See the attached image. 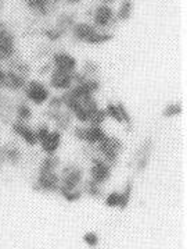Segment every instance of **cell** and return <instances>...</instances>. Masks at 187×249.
<instances>
[{
  "instance_id": "1",
  "label": "cell",
  "mask_w": 187,
  "mask_h": 249,
  "mask_svg": "<svg viewBox=\"0 0 187 249\" xmlns=\"http://www.w3.org/2000/svg\"><path fill=\"white\" fill-rule=\"evenodd\" d=\"M21 95L24 99L28 100L32 106L43 107L49 102L50 96L53 95V90L50 89L46 81L31 77L30 80L27 81Z\"/></svg>"
},
{
  "instance_id": "2",
  "label": "cell",
  "mask_w": 187,
  "mask_h": 249,
  "mask_svg": "<svg viewBox=\"0 0 187 249\" xmlns=\"http://www.w3.org/2000/svg\"><path fill=\"white\" fill-rule=\"evenodd\" d=\"M92 149H93V155H97L101 159L106 160L111 167H115L118 164L122 152L125 149V145L118 137L107 135L97 145L92 146Z\"/></svg>"
},
{
  "instance_id": "3",
  "label": "cell",
  "mask_w": 187,
  "mask_h": 249,
  "mask_svg": "<svg viewBox=\"0 0 187 249\" xmlns=\"http://www.w3.org/2000/svg\"><path fill=\"white\" fill-rule=\"evenodd\" d=\"M60 174V188L59 192L62 191H74L78 190L79 185L82 184L83 181V169L78 166V164H74V163H69V164H64L61 166L59 170Z\"/></svg>"
},
{
  "instance_id": "4",
  "label": "cell",
  "mask_w": 187,
  "mask_h": 249,
  "mask_svg": "<svg viewBox=\"0 0 187 249\" xmlns=\"http://www.w3.org/2000/svg\"><path fill=\"white\" fill-rule=\"evenodd\" d=\"M16 56H18L16 34L7 22L0 21V59L6 63Z\"/></svg>"
},
{
  "instance_id": "5",
  "label": "cell",
  "mask_w": 187,
  "mask_h": 249,
  "mask_svg": "<svg viewBox=\"0 0 187 249\" xmlns=\"http://www.w3.org/2000/svg\"><path fill=\"white\" fill-rule=\"evenodd\" d=\"M9 127H10L11 132L14 134V137L18 138L27 148L32 149V148L38 146V138H36L35 127L31 125V123H22L18 120H13Z\"/></svg>"
},
{
  "instance_id": "6",
  "label": "cell",
  "mask_w": 187,
  "mask_h": 249,
  "mask_svg": "<svg viewBox=\"0 0 187 249\" xmlns=\"http://www.w3.org/2000/svg\"><path fill=\"white\" fill-rule=\"evenodd\" d=\"M89 159H90V169H89L90 179L99 185L106 184L112 176V167L97 155H92Z\"/></svg>"
},
{
  "instance_id": "7",
  "label": "cell",
  "mask_w": 187,
  "mask_h": 249,
  "mask_svg": "<svg viewBox=\"0 0 187 249\" xmlns=\"http://www.w3.org/2000/svg\"><path fill=\"white\" fill-rule=\"evenodd\" d=\"M43 114L46 117V121H49L50 124L54 125V128H57L61 132H65L72 128L74 117L65 107H62V109H47L46 107Z\"/></svg>"
},
{
  "instance_id": "8",
  "label": "cell",
  "mask_w": 187,
  "mask_h": 249,
  "mask_svg": "<svg viewBox=\"0 0 187 249\" xmlns=\"http://www.w3.org/2000/svg\"><path fill=\"white\" fill-rule=\"evenodd\" d=\"M50 64L56 70L74 72L78 70V60L67 50H53L49 57Z\"/></svg>"
},
{
  "instance_id": "9",
  "label": "cell",
  "mask_w": 187,
  "mask_h": 249,
  "mask_svg": "<svg viewBox=\"0 0 187 249\" xmlns=\"http://www.w3.org/2000/svg\"><path fill=\"white\" fill-rule=\"evenodd\" d=\"M46 82H47V85L51 90H56L57 93L65 92L74 85L72 72H65V71L51 69V71L47 74Z\"/></svg>"
},
{
  "instance_id": "10",
  "label": "cell",
  "mask_w": 187,
  "mask_h": 249,
  "mask_svg": "<svg viewBox=\"0 0 187 249\" xmlns=\"http://www.w3.org/2000/svg\"><path fill=\"white\" fill-rule=\"evenodd\" d=\"M33 188L39 192H59L60 188V174L59 171L50 173H38Z\"/></svg>"
},
{
  "instance_id": "11",
  "label": "cell",
  "mask_w": 187,
  "mask_h": 249,
  "mask_svg": "<svg viewBox=\"0 0 187 249\" xmlns=\"http://www.w3.org/2000/svg\"><path fill=\"white\" fill-rule=\"evenodd\" d=\"M0 150H1V156L4 163L10 164V166H20L21 161L24 160V150L20 146V143L17 141H9L4 142L3 145H0Z\"/></svg>"
},
{
  "instance_id": "12",
  "label": "cell",
  "mask_w": 187,
  "mask_h": 249,
  "mask_svg": "<svg viewBox=\"0 0 187 249\" xmlns=\"http://www.w3.org/2000/svg\"><path fill=\"white\" fill-rule=\"evenodd\" d=\"M28 80H30V78L21 75L17 71L11 70V69H7V67H6V75H4V81H3L1 88H3L4 92H7V93L20 95Z\"/></svg>"
},
{
  "instance_id": "13",
  "label": "cell",
  "mask_w": 187,
  "mask_h": 249,
  "mask_svg": "<svg viewBox=\"0 0 187 249\" xmlns=\"http://www.w3.org/2000/svg\"><path fill=\"white\" fill-rule=\"evenodd\" d=\"M115 21V13L109 4H100L93 11V25L97 30H107Z\"/></svg>"
},
{
  "instance_id": "14",
  "label": "cell",
  "mask_w": 187,
  "mask_h": 249,
  "mask_svg": "<svg viewBox=\"0 0 187 249\" xmlns=\"http://www.w3.org/2000/svg\"><path fill=\"white\" fill-rule=\"evenodd\" d=\"M62 143V132L57 128H51L50 134L40 142L39 146L43 155H56Z\"/></svg>"
},
{
  "instance_id": "15",
  "label": "cell",
  "mask_w": 187,
  "mask_h": 249,
  "mask_svg": "<svg viewBox=\"0 0 187 249\" xmlns=\"http://www.w3.org/2000/svg\"><path fill=\"white\" fill-rule=\"evenodd\" d=\"M153 138H146L140 145H139L138 150L135 153V160H136V170L138 171H144L146 167L148 166L150 161V156L153 152Z\"/></svg>"
},
{
  "instance_id": "16",
  "label": "cell",
  "mask_w": 187,
  "mask_h": 249,
  "mask_svg": "<svg viewBox=\"0 0 187 249\" xmlns=\"http://www.w3.org/2000/svg\"><path fill=\"white\" fill-rule=\"evenodd\" d=\"M24 1H25L27 9L32 14H35L36 17H42V18L49 17L57 6L51 0H24Z\"/></svg>"
},
{
  "instance_id": "17",
  "label": "cell",
  "mask_w": 187,
  "mask_h": 249,
  "mask_svg": "<svg viewBox=\"0 0 187 249\" xmlns=\"http://www.w3.org/2000/svg\"><path fill=\"white\" fill-rule=\"evenodd\" d=\"M14 106L16 99L7 95L6 92L0 96V123L4 125H10L14 120Z\"/></svg>"
},
{
  "instance_id": "18",
  "label": "cell",
  "mask_w": 187,
  "mask_h": 249,
  "mask_svg": "<svg viewBox=\"0 0 187 249\" xmlns=\"http://www.w3.org/2000/svg\"><path fill=\"white\" fill-rule=\"evenodd\" d=\"M35 117L33 113V106L28 100L24 98L16 99V106H14V120H18L22 123H31Z\"/></svg>"
},
{
  "instance_id": "19",
  "label": "cell",
  "mask_w": 187,
  "mask_h": 249,
  "mask_svg": "<svg viewBox=\"0 0 187 249\" xmlns=\"http://www.w3.org/2000/svg\"><path fill=\"white\" fill-rule=\"evenodd\" d=\"M97 31L99 30H97L93 24H89V22H78V21H77V22L74 24V27L69 31V34L72 35V38L75 40H78V42H85V43H86V40H88L92 35H94Z\"/></svg>"
},
{
  "instance_id": "20",
  "label": "cell",
  "mask_w": 187,
  "mask_h": 249,
  "mask_svg": "<svg viewBox=\"0 0 187 249\" xmlns=\"http://www.w3.org/2000/svg\"><path fill=\"white\" fill-rule=\"evenodd\" d=\"M86 125H88V128H86V141H85L83 145L94 146L109 135L106 132V130L103 128V125H89V124H86Z\"/></svg>"
},
{
  "instance_id": "21",
  "label": "cell",
  "mask_w": 187,
  "mask_h": 249,
  "mask_svg": "<svg viewBox=\"0 0 187 249\" xmlns=\"http://www.w3.org/2000/svg\"><path fill=\"white\" fill-rule=\"evenodd\" d=\"M61 159L59 155H45L39 161L38 173H50V171H59L61 167Z\"/></svg>"
},
{
  "instance_id": "22",
  "label": "cell",
  "mask_w": 187,
  "mask_h": 249,
  "mask_svg": "<svg viewBox=\"0 0 187 249\" xmlns=\"http://www.w3.org/2000/svg\"><path fill=\"white\" fill-rule=\"evenodd\" d=\"M77 22V18L74 14H68V13H61L54 25H57L60 30H62L65 34H69L71 28L74 27V24Z\"/></svg>"
},
{
  "instance_id": "23",
  "label": "cell",
  "mask_w": 187,
  "mask_h": 249,
  "mask_svg": "<svg viewBox=\"0 0 187 249\" xmlns=\"http://www.w3.org/2000/svg\"><path fill=\"white\" fill-rule=\"evenodd\" d=\"M42 35H43L50 43H56V42H59V40L62 39L67 34L62 30H60L57 25H53V27H47V28H45V30L42 31Z\"/></svg>"
},
{
  "instance_id": "24",
  "label": "cell",
  "mask_w": 187,
  "mask_h": 249,
  "mask_svg": "<svg viewBox=\"0 0 187 249\" xmlns=\"http://www.w3.org/2000/svg\"><path fill=\"white\" fill-rule=\"evenodd\" d=\"M111 40H114V35H112V34L97 31L94 35H92V36L86 40V43H88V45H92V46H99V45H106V43H109Z\"/></svg>"
},
{
  "instance_id": "25",
  "label": "cell",
  "mask_w": 187,
  "mask_h": 249,
  "mask_svg": "<svg viewBox=\"0 0 187 249\" xmlns=\"http://www.w3.org/2000/svg\"><path fill=\"white\" fill-rule=\"evenodd\" d=\"M132 11H133V1L132 0H122L115 18L118 21H128L132 16Z\"/></svg>"
},
{
  "instance_id": "26",
  "label": "cell",
  "mask_w": 187,
  "mask_h": 249,
  "mask_svg": "<svg viewBox=\"0 0 187 249\" xmlns=\"http://www.w3.org/2000/svg\"><path fill=\"white\" fill-rule=\"evenodd\" d=\"M182 113H183V106L180 103L173 102V103H169L168 106L164 107V110H162V117H165V119H173V117L180 116Z\"/></svg>"
},
{
  "instance_id": "27",
  "label": "cell",
  "mask_w": 187,
  "mask_h": 249,
  "mask_svg": "<svg viewBox=\"0 0 187 249\" xmlns=\"http://www.w3.org/2000/svg\"><path fill=\"white\" fill-rule=\"evenodd\" d=\"M80 71L85 72L89 78H97V75H99L100 72V66L96 61H93V60H86V61L82 64Z\"/></svg>"
},
{
  "instance_id": "28",
  "label": "cell",
  "mask_w": 187,
  "mask_h": 249,
  "mask_svg": "<svg viewBox=\"0 0 187 249\" xmlns=\"http://www.w3.org/2000/svg\"><path fill=\"white\" fill-rule=\"evenodd\" d=\"M107 120V116H106V111H104V107L100 106L99 109L96 111H93L90 116H89V125H103Z\"/></svg>"
},
{
  "instance_id": "29",
  "label": "cell",
  "mask_w": 187,
  "mask_h": 249,
  "mask_svg": "<svg viewBox=\"0 0 187 249\" xmlns=\"http://www.w3.org/2000/svg\"><path fill=\"white\" fill-rule=\"evenodd\" d=\"M106 205H107L109 208L125 209V205H124V199H122L121 192H111L109 195H107V198H106Z\"/></svg>"
},
{
  "instance_id": "30",
  "label": "cell",
  "mask_w": 187,
  "mask_h": 249,
  "mask_svg": "<svg viewBox=\"0 0 187 249\" xmlns=\"http://www.w3.org/2000/svg\"><path fill=\"white\" fill-rule=\"evenodd\" d=\"M50 131H51V125H50L49 121H42V123H39V124L35 127L36 138H38V145L49 135Z\"/></svg>"
},
{
  "instance_id": "31",
  "label": "cell",
  "mask_w": 187,
  "mask_h": 249,
  "mask_svg": "<svg viewBox=\"0 0 187 249\" xmlns=\"http://www.w3.org/2000/svg\"><path fill=\"white\" fill-rule=\"evenodd\" d=\"M104 111H106L107 119H111L112 121L118 123V124H122V119H121V114H119L115 103H107V106L104 107Z\"/></svg>"
},
{
  "instance_id": "32",
  "label": "cell",
  "mask_w": 187,
  "mask_h": 249,
  "mask_svg": "<svg viewBox=\"0 0 187 249\" xmlns=\"http://www.w3.org/2000/svg\"><path fill=\"white\" fill-rule=\"evenodd\" d=\"M115 105H117V109H118L119 114H121L122 124H125L126 127H130L133 121H132V116H130V113H129L128 107H126L122 102H117Z\"/></svg>"
},
{
  "instance_id": "33",
  "label": "cell",
  "mask_w": 187,
  "mask_h": 249,
  "mask_svg": "<svg viewBox=\"0 0 187 249\" xmlns=\"http://www.w3.org/2000/svg\"><path fill=\"white\" fill-rule=\"evenodd\" d=\"M85 192H88L89 195L93 196V198H99L100 195H101L100 185L99 184H96L94 181H92V179H88V181L85 182Z\"/></svg>"
},
{
  "instance_id": "34",
  "label": "cell",
  "mask_w": 187,
  "mask_h": 249,
  "mask_svg": "<svg viewBox=\"0 0 187 249\" xmlns=\"http://www.w3.org/2000/svg\"><path fill=\"white\" fill-rule=\"evenodd\" d=\"M65 199L68 200V202H77V200L80 199V196H82V194H83V191L80 190H74V191H62V192H60Z\"/></svg>"
},
{
  "instance_id": "35",
  "label": "cell",
  "mask_w": 187,
  "mask_h": 249,
  "mask_svg": "<svg viewBox=\"0 0 187 249\" xmlns=\"http://www.w3.org/2000/svg\"><path fill=\"white\" fill-rule=\"evenodd\" d=\"M83 241L88 244L89 247H96L99 244V237H97L96 232H88V234L83 235Z\"/></svg>"
},
{
  "instance_id": "36",
  "label": "cell",
  "mask_w": 187,
  "mask_h": 249,
  "mask_svg": "<svg viewBox=\"0 0 187 249\" xmlns=\"http://www.w3.org/2000/svg\"><path fill=\"white\" fill-rule=\"evenodd\" d=\"M100 1H101V4H111V3H114V1H115V0H100Z\"/></svg>"
},
{
  "instance_id": "37",
  "label": "cell",
  "mask_w": 187,
  "mask_h": 249,
  "mask_svg": "<svg viewBox=\"0 0 187 249\" xmlns=\"http://www.w3.org/2000/svg\"><path fill=\"white\" fill-rule=\"evenodd\" d=\"M4 69H6V63H4L3 60L0 59V71H3Z\"/></svg>"
},
{
  "instance_id": "38",
  "label": "cell",
  "mask_w": 187,
  "mask_h": 249,
  "mask_svg": "<svg viewBox=\"0 0 187 249\" xmlns=\"http://www.w3.org/2000/svg\"><path fill=\"white\" fill-rule=\"evenodd\" d=\"M3 164H4V160H3V156H1V150H0V170L3 167Z\"/></svg>"
},
{
  "instance_id": "39",
  "label": "cell",
  "mask_w": 187,
  "mask_h": 249,
  "mask_svg": "<svg viewBox=\"0 0 187 249\" xmlns=\"http://www.w3.org/2000/svg\"><path fill=\"white\" fill-rule=\"evenodd\" d=\"M80 0H67V3L68 4H77V3H79Z\"/></svg>"
},
{
  "instance_id": "40",
  "label": "cell",
  "mask_w": 187,
  "mask_h": 249,
  "mask_svg": "<svg viewBox=\"0 0 187 249\" xmlns=\"http://www.w3.org/2000/svg\"><path fill=\"white\" fill-rule=\"evenodd\" d=\"M51 1H53L54 4H59L60 1H62V0H51Z\"/></svg>"
},
{
  "instance_id": "41",
  "label": "cell",
  "mask_w": 187,
  "mask_h": 249,
  "mask_svg": "<svg viewBox=\"0 0 187 249\" xmlns=\"http://www.w3.org/2000/svg\"><path fill=\"white\" fill-rule=\"evenodd\" d=\"M3 93H4V90H3V89H1V88H0V96H1Z\"/></svg>"
}]
</instances>
